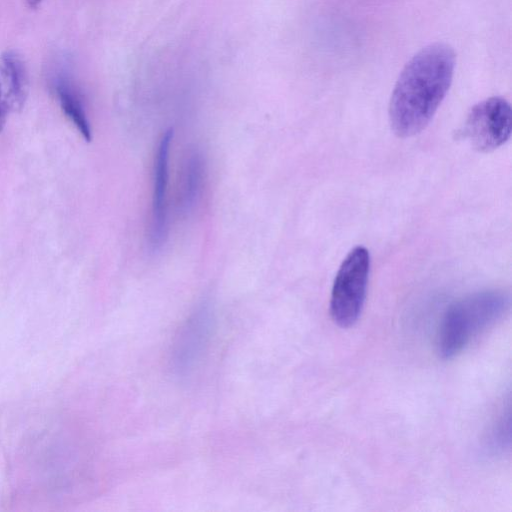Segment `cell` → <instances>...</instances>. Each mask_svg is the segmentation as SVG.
<instances>
[{"instance_id":"cell-1","label":"cell","mask_w":512,"mask_h":512,"mask_svg":"<svg viewBox=\"0 0 512 512\" xmlns=\"http://www.w3.org/2000/svg\"><path fill=\"white\" fill-rule=\"evenodd\" d=\"M455 53L444 43L426 46L405 65L393 89L389 119L402 138L420 133L445 98L454 74Z\"/></svg>"},{"instance_id":"cell-2","label":"cell","mask_w":512,"mask_h":512,"mask_svg":"<svg viewBox=\"0 0 512 512\" xmlns=\"http://www.w3.org/2000/svg\"><path fill=\"white\" fill-rule=\"evenodd\" d=\"M509 307V295L496 290L475 293L452 304L438 329L439 356L450 359L458 355L475 336L501 319Z\"/></svg>"},{"instance_id":"cell-3","label":"cell","mask_w":512,"mask_h":512,"mask_svg":"<svg viewBox=\"0 0 512 512\" xmlns=\"http://www.w3.org/2000/svg\"><path fill=\"white\" fill-rule=\"evenodd\" d=\"M370 272V254L363 246L354 247L342 261L330 298V314L342 328L353 326L364 306Z\"/></svg>"},{"instance_id":"cell-4","label":"cell","mask_w":512,"mask_h":512,"mask_svg":"<svg viewBox=\"0 0 512 512\" xmlns=\"http://www.w3.org/2000/svg\"><path fill=\"white\" fill-rule=\"evenodd\" d=\"M512 111L507 100L490 97L469 111L463 135L478 151L489 152L502 146L511 135Z\"/></svg>"},{"instance_id":"cell-5","label":"cell","mask_w":512,"mask_h":512,"mask_svg":"<svg viewBox=\"0 0 512 512\" xmlns=\"http://www.w3.org/2000/svg\"><path fill=\"white\" fill-rule=\"evenodd\" d=\"M214 328V313L208 303L200 304L182 324L171 350V365L180 377L189 375L200 362Z\"/></svg>"},{"instance_id":"cell-6","label":"cell","mask_w":512,"mask_h":512,"mask_svg":"<svg viewBox=\"0 0 512 512\" xmlns=\"http://www.w3.org/2000/svg\"><path fill=\"white\" fill-rule=\"evenodd\" d=\"M173 130H166L160 137L153 165V192L151 206L150 244L159 249L168 232V183L169 158Z\"/></svg>"},{"instance_id":"cell-7","label":"cell","mask_w":512,"mask_h":512,"mask_svg":"<svg viewBox=\"0 0 512 512\" xmlns=\"http://www.w3.org/2000/svg\"><path fill=\"white\" fill-rule=\"evenodd\" d=\"M27 78L21 59L7 51L0 56V133L11 114L25 101Z\"/></svg>"},{"instance_id":"cell-8","label":"cell","mask_w":512,"mask_h":512,"mask_svg":"<svg viewBox=\"0 0 512 512\" xmlns=\"http://www.w3.org/2000/svg\"><path fill=\"white\" fill-rule=\"evenodd\" d=\"M52 89L59 102L61 110L77 131L86 141H90L92 131L90 122L85 110L83 99L71 81L69 75L63 71L55 72L52 80Z\"/></svg>"},{"instance_id":"cell-9","label":"cell","mask_w":512,"mask_h":512,"mask_svg":"<svg viewBox=\"0 0 512 512\" xmlns=\"http://www.w3.org/2000/svg\"><path fill=\"white\" fill-rule=\"evenodd\" d=\"M180 202L184 210H189L198 198L203 183V160L198 153L189 155L183 171Z\"/></svg>"},{"instance_id":"cell-10","label":"cell","mask_w":512,"mask_h":512,"mask_svg":"<svg viewBox=\"0 0 512 512\" xmlns=\"http://www.w3.org/2000/svg\"><path fill=\"white\" fill-rule=\"evenodd\" d=\"M41 0H27L30 6H37Z\"/></svg>"}]
</instances>
